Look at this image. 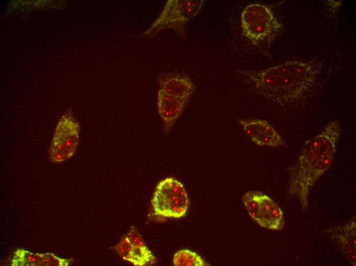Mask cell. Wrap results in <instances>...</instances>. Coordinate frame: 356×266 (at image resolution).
I'll use <instances>...</instances> for the list:
<instances>
[{
  "mask_svg": "<svg viewBox=\"0 0 356 266\" xmlns=\"http://www.w3.org/2000/svg\"><path fill=\"white\" fill-rule=\"evenodd\" d=\"M237 72L255 94L279 104L301 99L313 85L320 72L313 63L302 60L286 61L264 69Z\"/></svg>",
  "mask_w": 356,
  "mask_h": 266,
  "instance_id": "6da1fadb",
  "label": "cell"
},
{
  "mask_svg": "<svg viewBox=\"0 0 356 266\" xmlns=\"http://www.w3.org/2000/svg\"><path fill=\"white\" fill-rule=\"evenodd\" d=\"M341 132L338 121L329 122L322 132L305 143L288 168L289 193L297 198L303 208L307 206L310 189L331 166Z\"/></svg>",
  "mask_w": 356,
  "mask_h": 266,
  "instance_id": "7a4b0ae2",
  "label": "cell"
},
{
  "mask_svg": "<svg viewBox=\"0 0 356 266\" xmlns=\"http://www.w3.org/2000/svg\"><path fill=\"white\" fill-rule=\"evenodd\" d=\"M240 23L243 36L253 45L269 48L283 26L271 9L261 4H251L243 10Z\"/></svg>",
  "mask_w": 356,
  "mask_h": 266,
  "instance_id": "3957f363",
  "label": "cell"
},
{
  "mask_svg": "<svg viewBox=\"0 0 356 266\" xmlns=\"http://www.w3.org/2000/svg\"><path fill=\"white\" fill-rule=\"evenodd\" d=\"M204 0H168L153 23L142 33L144 37H152L166 29H172L185 38V25L202 8Z\"/></svg>",
  "mask_w": 356,
  "mask_h": 266,
  "instance_id": "277c9868",
  "label": "cell"
},
{
  "mask_svg": "<svg viewBox=\"0 0 356 266\" xmlns=\"http://www.w3.org/2000/svg\"><path fill=\"white\" fill-rule=\"evenodd\" d=\"M189 205L187 191L176 179L169 177L156 186L151 206L156 216L163 218H180L186 215Z\"/></svg>",
  "mask_w": 356,
  "mask_h": 266,
  "instance_id": "5b68a950",
  "label": "cell"
},
{
  "mask_svg": "<svg viewBox=\"0 0 356 266\" xmlns=\"http://www.w3.org/2000/svg\"><path fill=\"white\" fill-rule=\"evenodd\" d=\"M80 126L71 109L64 112L56 124L49 149L51 162L60 164L71 158L78 147Z\"/></svg>",
  "mask_w": 356,
  "mask_h": 266,
  "instance_id": "8992f818",
  "label": "cell"
},
{
  "mask_svg": "<svg viewBox=\"0 0 356 266\" xmlns=\"http://www.w3.org/2000/svg\"><path fill=\"white\" fill-rule=\"evenodd\" d=\"M251 218L262 228L282 230L284 219L281 209L271 197L259 191L245 193L241 198Z\"/></svg>",
  "mask_w": 356,
  "mask_h": 266,
  "instance_id": "52a82bcc",
  "label": "cell"
},
{
  "mask_svg": "<svg viewBox=\"0 0 356 266\" xmlns=\"http://www.w3.org/2000/svg\"><path fill=\"white\" fill-rule=\"evenodd\" d=\"M237 123L251 141L259 147H278L286 144L268 121L259 119H238Z\"/></svg>",
  "mask_w": 356,
  "mask_h": 266,
  "instance_id": "ba28073f",
  "label": "cell"
},
{
  "mask_svg": "<svg viewBox=\"0 0 356 266\" xmlns=\"http://www.w3.org/2000/svg\"><path fill=\"white\" fill-rule=\"evenodd\" d=\"M160 90L170 95L188 101L196 86L185 73H162L158 77Z\"/></svg>",
  "mask_w": 356,
  "mask_h": 266,
  "instance_id": "9c48e42d",
  "label": "cell"
},
{
  "mask_svg": "<svg viewBox=\"0 0 356 266\" xmlns=\"http://www.w3.org/2000/svg\"><path fill=\"white\" fill-rule=\"evenodd\" d=\"M73 259L60 257L52 253H34L17 249L11 259V266H69Z\"/></svg>",
  "mask_w": 356,
  "mask_h": 266,
  "instance_id": "30bf717a",
  "label": "cell"
},
{
  "mask_svg": "<svg viewBox=\"0 0 356 266\" xmlns=\"http://www.w3.org/2000/svg\"><path fill=\"white\" fill-rule=\"evenodd\" d=\"M188 101L166 94L159 89L157 106L163 122V131L168 134L184 110Z\"/></svg>",
  "mask_w": 356,
  "mask_h": 266,
  "instance_id": "8fae6325",
  "label": "cell"
},
{
  "mask_svg": "<svg viewBox=\"0 0 356 266\" xmlns=\"http://www.w3.org/2000/svg\"><path fill=\"white\" fill-rule=\"evenodd\" d=\"M332 236L347 260L355 265V216L337 227Z\"/></svg>",
  "mask_w": 356,
  "mask_h": 266,
  "instance_id": "7c38bea8",
  "label": "cell"
},
{
  "mask_svg": "<svg viewBox=\"0 0 356 266\" xmlns=\"http://www.w3.org/2000/svg\"><path fill=\"white\" fill-rule=\"evenodd\" d=\"M173 264L175 266L210 265L198 254L188 249L176 252L173 255Z\"/></svg>",
  "mask_w": 356,
  "mask_h": 266,
  "instance_id": "4fadbf2b",
  "label": "cell"
},
{
  "mask_svg": "<svg viewBox=\"0 0 356 266\" xmlns=\"http://www.w3.org/2000/svg\"><path fill=\"white\" fill-rule=\"evenodd\" d=\"M155 261V257L145 245L142 246L132 245L128 261L135 265L144 266L153 263Z\"/></svg>",
  "mask_w": 356,
  "mask_h": 266,
  "instance_id": "5bb4252c",
  "label": "cell"
},
{
  "mask_svg": "<svg viewBox=\"0 0 356 266\" xmlns=\"http://www.w3.org/2000/svg\"><path fill=\"white\" fill-rule=\"evenodd\" d=\"M132 247V245L126 236L117 245L112 247L111 249L117 251L123 259L128 261Z\"/></svg>",
  "mask_w": 356,
  "mask_h": 266,
  "instance_id": "9a60e30c",
  "label": "cell"
},
{
  "mask_svg": "<svg viewBox=\"0 0 356 266\" xmlns=\"http://www.w3.org/2000/svg\"><path fill=\"white\" fill-rule=\"evenodd\" d=\"M126 236L133 245L142 246L145 245L141 235L135 229H131Z\"/></svg>",
  "mask_w": 356,
  "mask_h": 266,
  "instance_id": "2e32d148",
  "label": "cell"
}]
</instances>
